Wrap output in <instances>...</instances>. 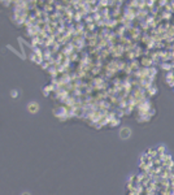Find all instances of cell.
Wrapping results in <instances>:
<instances>
[{
    "label": "cell",
    "mask_w": 174,
    "mask_h": 195,
    "mask_svg": "<svg viewBox=\"0 0 174 195\" xmlns=\"http://www.w3.org/2000/svg\"><path fill=\"white\" fill-rule=\"evenodd\" d=\"M11 96L12 98H17V96H18V91H17V90H12L11 91Z\"/></svg>",
    "instance_id": "obj_3"
},
{
    "label": "cell",
    "mask_w": 174,
    "mask_h": 195,
    "mask_svg": "<svg viewBox=\"0 0 174 195\" xmlns=\"http://www.w3.org/2000/svg\"><path fill=\"white\" fill-rule=\"evenodd\" d=\"M27 111H29V113H31V115H35L39 112V104L37 102H31V103H29L27 104Z\"/></svg>",
    "instance_id": "obj_1"
},
{
    "label": "cell",
    "mask_w": 174,
    "mask_h": 195,
    "mask_svg": "<svg viewBox=\"0 0 174 195\" xmlns=\"http://www.w3.org/2000/svg\"><path fill=\"white\" fill-rule=\"evenodd\" d=\"M130 135H131V129L130 128H122L120 130V138L121 139H127V138H130Z\"/></svg>",
    "instance_id": "obj_2"
}]
</instances>
